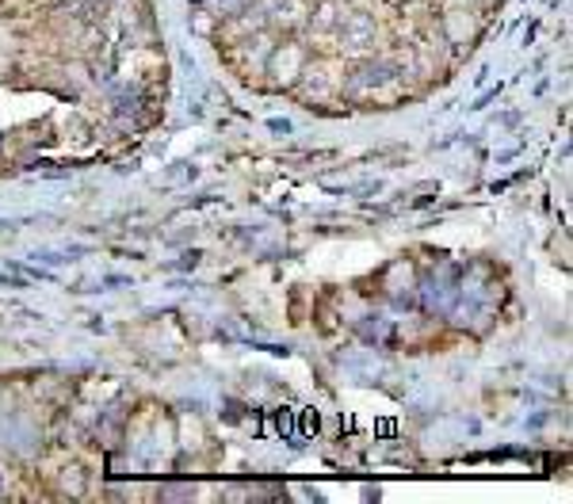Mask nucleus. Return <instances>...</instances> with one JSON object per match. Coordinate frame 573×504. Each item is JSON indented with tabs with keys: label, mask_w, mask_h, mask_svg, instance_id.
I'll list each match as a JSON object with an SVG mask.
<instances>
[{
	"label": "nucleus",
	"mask_w": 573,
	"mask_h": 504,
	"mask_svg": "<svg viewBox=\"0 0 573 504\" xmlns=\"http://www.w3.org/2000/svg\"><path fill=\"white\" fill-rule=\"evenodd\" d=\"M123 283H130V279H126V275H107V279H103V287H123Z\"/></svg>",
	"instance_id": "nucleus-1"
},
{
	"label": "nucleus",
	"mask_w": 573,
	"mask_h": 504,
	"mask_svg": "<svg viewBox=\"0 0 573 504\" xmlns=\"http://www.w3.org/2000/svg\"><path fill=\"white\" fill-rule=\"evenodd\" d=\"M268 126H271V130H283V134H286V130H291V122H286V118H271Z\"/></svg>",
	"instance_id": "nucleus-2"
}]
</instances>
